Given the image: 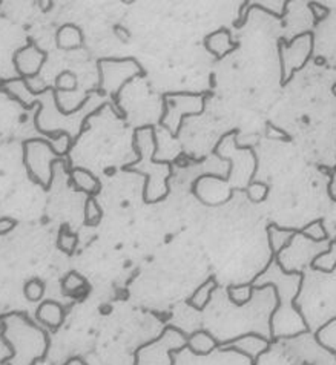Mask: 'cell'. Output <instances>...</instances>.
Returning <instances> with one entry per match:
<instances>
[{
	"mask_svg": "<svg viewBox=\"0 0 336 365\" xmlns=\"http://www.w3.org/2000/svg\"><path fill=\"white\" fill-rule=\"evenodd\" d=\"M208 94L205 92H166L162 97L163 114L160 126L171 133L172 138L180 136L184 119L197 117L205 112Z\"/></svg>",
	"mask_w": 336,
	"mask_h": 365,
	"instance_id": "cell-7",
	"label": "cell"
},
{
	"mask_svg": "<svg viewBox=\"0 0 336 365\" xmlns=\"http://www.w3.org/2000/svg\"><path fill=\"white\" fill-rule=\"evenodd\" d=\"M332 91H333V94H335V95H336V85H335V86H333V89H332Z\"/></svg>",
	"mask_w": 336,
	"mask_h": 365,
	"instance_id": "cell-36",
	"label": "cell"
},
{
	"mask_svg": "<svg viewBox=\"0 0 336 365\" xmlns=\"http://www.w3.org/2000/svg\"><path fill=\"white\" fill-rule=\"evenodd\" d=\"M315 340L324 350L336 354V318H332L324 325L318 328L315 333Z\"/></svg>",
	"mask_w": 336,
	"mask_h": 365,
	"instance_id": "cell-21",
	"label": "cell"
},
{
	"mask_svg": "<svg viewBox=\"0 0 336 365\" xmlns=\"http://www.w3.org/2000/svg\"><path fill=\"white\" fill-rule=\"evenodd\" d=\"M188 347V335L180 328L166 327L154 341L138 347L136 352V365H174V353Z\"/></svg>",
	"mask_w": 336,
	"mask_h": 365,
	"instance_id": "cell-8",
	"label": "cell"
},
{
	"mask_svg": "<svg viewBox=\"0 0 336 365\" xmlns=\"http://www.w3.org/2000/svg\"><path fill=\"white\" fill-rule=\"evenodd\" d=\"M65 309L57 301L47 299L42 301L37 310H35V316H37V321L43 325L49 328V330H57L61 327L65 321Z\"/></svg>",
	"mask_w": 336,
	"mask_h": 365,
	"instance_id": "cell-14",
	"label": "cell"
},
{
	"mask_svg": "<svg viewBox=\"0 0 336 365\" xmlns=\"http://www.w3.org/2000/svg\"><path fill=\"white\" fill-rule=\"evenodd\" d=\"M114 31H116L117 37H119V39H121L123 42H128V40H129V37H131V35H129V31H128V30H125V28H121V26H116V30H114Z\"/></svg>",
	"mask_w": 336,
	"mask_h": 365,
	"instance_id": "cell-34",
	"label": "cell"
},
{
	"mask_svg": "<svg viewBox=\"0 0 336 365\" xmlns=\"http://www.w3.org/2000/svg\"><path fill=\"white\" fill-rule=\"evenodd\" d=\"M61 290L68 297H76L78 293H83L88 289V281L78 272L66 273L61 280Z\"/></svg>",
	"mask_w": 336,
	"mask_h": 365,
	"instance_id": "cell-23",
	"label": "cell"
},
{
	"mask_svg": "<svg viewBox=\"0 0 336 365\" xmlns=\"http://www.w3.org/2000/svg\"><path fill=\"white\" fill-rule=\"evenodd\" d=\"M304 282L303 272H287L282 269L277 256L251 281L255 290L272 287L277 298V306L269 318L270 341L292 340L308 333V324L295 304Z\"/></svg>",
	"mask_w": 336,
	"mask_h": 365,
	"instance_id": "cell-2",
	"label": "cell"
},
{
	"mask_svg": "<svg viewBox=\"0 0 336 365\" xmlns=\"http://www.w3.org/2000/svg\"><path fill=\"white\" fill-rule=\"evenodd\" d=\"M315 49V35L312 31H304L295 35L287 42L286 39L278 40V56L281 65V85L286 86L290 83L294 76L301 71L308 60L313 56Z\"/></svg>",
	"mask_w": 336,
	"mask_h": 365,
	"instance_id": "cell-9",
	"label": "cell"
},
{
	"mask_svg": "<svg viewBox=\"0 0 336 365\" xmlns=\"http://www.w3.org/2000/svg\"><path fill=\"white\" fill-rule=\"evenodd\" d=\"M0 92L20 103L26 109H31L37 104L39 109L34 117V128L37 132L49 137L51 141L61 136H68L73 141V146L90 128V120L92 117L99 115L106 106H111L114 109L109 99L97 92V89H91L74 111H65L60 108L54 86H47L42 91H32L28 80L22 77L0 80Z\"/></svg>",
	"mask_w": 336,
	"mask_h": 365,
	"instance_id": "cell-1",
	"label": "cell"
},
{
	"mask_svg": "<svg viewBox=\"0 0 336 365\" xmlns=\"http://www.w3.org/2000/svg\"><path fill=\"white\" fill-rule=\"evenodd\" d=\"M97 71H99L97 92L109 99L120 117H125V112L120 109V94L132 80L146 76V71L132 57L100 59L97 61Z\"/></svg>",
	"mask_w": 336,
	"mask_h": 365,
	"instance_id": "cell-5",
	"label": "cell"
},
{
	"mask_svg": "<svg viewBox=\"0 0 336 365\" xmlns=\"http://www.w3.org/2000/svg\"><path fill=\"white\" fill-rule=\"evenodd\" d=\"M22 149L28 176L42 189L49 191L54 180V166L59 163L65 164V157L57 152L52 141L43 138L25 140Z\"/></svg>",
	"mask_w": 336,
	"mask_h": 365,
	"instance_id": "cell-6",
	"label": "cell"
},
{
	"mask_svg": "<svg viewBox=\"0 0 336 365\" xmlns=\"http://www.w3.org/2000/svg\"><path fill=\"white\" fill-rule=\"evenodd\" d=\"M69 181L78 192L86 193L88 197H95L102 189V183L99 178L85 167H71Z\"/></svg>",
	"mask_w": 336,
	"mask_h": 365,
	"instance_id": "cell-15",
	"label": "cell"
},
{
	"mask_svg": "<svg viewBox=\"0 0 336 365\" xmlns=\"http://www.w3.org/2000/svg\"><path fill=\"white\" fill-rule=\"evenodd\" d=\"M78 244V237L71 230L68 225H61L57 235V247L60 252L66 255H74Z\"/></svg>",
	"mask_w": 336,
	"mask_h": 365,
	"instance_id": "cell-24",
	"label": "cell"
},
{
	"mask_svg": "<svg viewBox=\"0 0 336 365\" xmlns=\"http://www.w3.org/2000/svg\"><path fill=\"white\" fill-rule=\"evenodd\" d=\"M266 136L270 140H275V141H290L292 140L287 132L280 129L278 126H275V124L270 123V121L266 123Z\"/></svg>",
	"mask_w": 336,
	"mask_h": 365,
	"instance_id": "cell-30",
	"label": "cell"
},
{
	"mask_svg": "<svg viewBox=\"0 0 336 365\" xmlns=\"http://www.w3.org/2000/svg\"><path fill=\"white\" fill-rule=\"evenodd\" d=\"M299 234L296 229H284L280 227L278 225H269L268 226V238H269V247L272 256H280L286 249L290 247L294 243V238Z\"/></svg>",
	"mask_w": 336,
	"mask_h": 365,
	"instance_id": "cell-16",
	"label": "cell"
},
{
	"mask_svg": "<svg viewBox=\"0 0 336 365\" xmlns=\"http://www.w3.org/2000/svg\"><path fill=\"white\" fill-rule=\"evenodd\" d=\"M287 0H261V2H251L249 0V2H244L241 5L240 16H238V19L235 22V28H241V26L246 25L247 17H249V13L253 8H260V10L275 16L277 19H284L287 14Z\"/></svg>",
	"mask_w": 336,
	"mask_h": 365,
	"instance_id": "cell-12",
	"label": "cell"
},
{
	"mask_svg": "<svg viewBox=\"0 0 336 365\" xmlns=\"http://www.w3.org/2000/svg\"><path fill=\"white\" fill-rule=\"evenodd\" d=\"M217 287H218L217 280L214 277L208 278L205 282L201 284L200 287L196 289V292L192 293L191 298L188 299V304L192 309H196L198 311L205 310L208 307L209 302H210L212 297H214V292L217 290Z\"/></svg>",
	"mask_w": 336,
	"mask_h": 365,
	"instance_id": "cell-19",
	"label": "cell"
},
{
	"mask_svg": "<svg viewBox=\"0 0 336 365\" xmlns=\"http://www.w3.org/2000/svg\"><path fill=\"white\" fill-rule=\"evenodd\" d=\"M308 8H311V13L313 16L315 23H320L324 19H327V16H329V13H330L329 8L324 6L320 2H308Z\"/></svg>",
	"mask_w": 336,
	"mask_h": 365,
	"instance_id": "cell-31",
	"label": "cell"
},
{
	"mask_svg": "<svg viewBox=\"0 0 336 365\" xmlns=\"http://www.w3.org/2000/svg\"><path fill=\"white\" fill-rule=\"evenodd\" d=\"M102 218H103V210L100 208L99 201H97L95 197H88L85 201V210H83L85 225L90 227H95L100 225Z\"/></svg>",
	"mask_w": 336,
	"mask_h": 365,
	"instance_id": "cell-26",
	"label": "cell"
},
{
	"mask_svg": "<svg viewBox=\"0 0 336 365\" xmlns=\"http://www.w3.org/2000/svg\"><path fill=\"white\" fill-rule=\"evenodd\" d=\"M311 265H312V269L324 272V273H332L336 270V237L329 244V247L325 249V251L318 253L313 258Z\"/></svg>",
	"mask_w": 336,
	"mask_h": 365,
	"instance_id": "cell-20",
	"label": "cell"
},
{
	"mask_svg": "<svg viewBox=\"0 0 336 365\" xmlns=\"http://www.w3.org/2000/svg\"><path fill=\"white\" fill-rule=\"evenodd\" d=\"M238 47H240V43L232 42L231 32L226 28H220L214 32H210L205 39V48L218 60L232 54L234 51L238 49Z\"/></svg>",
	"mask_w": 336,
	"mask_h": 365,
	"instance_id": "cell-13",
	"label": "cell"
},
{
	"mask_svg": "<svg viewBox=\"0 0 336 365\" xmlns=\"http://www.w3.org/2000/svg\"><path fill=\"white\" fill-rule=\"evenodd\" d=\"M0 336L11 353L5 365H35L48 354V333L20 311L0 318Z\"/></svg>",
	"mask_w": 336,
	"mask_h": 365,
	"instance_id": "cell-4",
	"label": "cell"
},
{
	"mask_svg": "<svg viewBox=\"0 0 336 365\" xmlns=\"http://www.w3.org/2000/svg\"><path fill=\"white\" fill-rule=\"evenodd\" d=\"M132 146L137 154V160L123 166L125 172H136L145 176L143 200L146 204H157L163 201L171 192L169 180L172 176V164L169 162H158L157 155V133L151 124L140 126L134 131Z\"/></svg>",
	"mask_w": 336,
	"mask_h": 365,
	"instance_id": "cell-3",
	"label": "cell"
},
{
	"mask_svg": "<svg viewBox=\"0 0 336 365\" xmlns=\"http://www.w3.org/2000/svg\"><path fill=\"white\" fill-rule=\"evenodd\" d=\"M255 295V289L251 282L246 284H234V286L227 287V297L231 299L232 304L238 307H244L249 304Z\"/></svg>",
	"mask_w": 336,
	"mask_h": 365,
	"instance_id": "cell-22",
	"label": "cell"
},
{
	"mask_svg": "<svg viewBox=\"0 0 336 365\" xmlns=\"http://www.w3.org/2000/svg\"><path fill=\"white\" fill-rule=\"evenodd\" d=\"M299 234H301V237L307 238L308 241L316 243V244L324 243V241H327V239H329V235H327V230L324 227V221L321 218L308 222L306 227L299 230Z\"/></svg>",
	"mask_w": 336,
	"mask_h": 365,
	"instance_id": "cell-25",
	"label": "cell"
},
{
	"mask_svg": "<svg viewBox=\"0 0 336 365\" xmlns=\"http://www.w3.org/2000/svg\"><path fill=\"white\" fill-rule=\"evenodd\" d=\"M16 226H17V221L14 218H10V217L0 218V237L10 234L11 230H14Z\"/></svg>",
	"mask_w": 336,
	"mask_h": 365,
	"instance_id": "cell-32",
	"label": "cell"
},
{
	"mask_svg": "<svg viewBox=\"0 0 336 365\" xmlns=\"http://www.w3.org/2000/svg\"><path fill=\"white\" fill-rule=\"evenodd\" d=\"M268 193H269V186L266 183H261V181H252L246 188L247 198H249L255 204L263 203L264 200H266Z\"/></svg>",
	"mask_w": 336,
	"mask_h": 365,
	"instance_id": "cell-28",
	"label": "cell"
},
{
	"mask_svg": "<svg viewBox=\"0 0 336 365\" xmlns=\"http://www.w3.org/2000/svg\"><path fill=\"white\" fill-rule=\"evenodd\" d=\"M48 59V54L40 49L37 44L30 40L22 48L17 49L13 56V64L19 77L28 80L39 76L43 65Z\"/></svg>",
	"mask_w": 336,
	"mask_h": 365,
	"instance_id": "cell-11",
	"label": "cell"
},
{
	"mask_svg": "<svg viewBox=\"0 0 336 365\" xmlns=\"http://www.w3.org/2000/svg\"><path fill=\"white\" fill-rule=\"evenodd\" d=\"M272 341L269 336H264L260 333H244L234 337V340L220 341V352H235L246 356L251 361L252 365H256L264 353L270 350Z\"/></svg>",
	"mask_w": 336,
	"mask_h": 365,
	"instance_id": "cell-10",
	"label": "cell"
},
{
	"mask_svg": "<svg viewBox=\"0 0 336 365\" xmlns=\"http://www.w3.org/2000/svg\"><path fill=\"white\" fill-rule=\"evenodd\" d=\"M64 365H88L82 358H71Z\"/></svg>",
	"mask_w": 336,
	"mask_h": 365,
	"instance_id": "cell-35",
	"label": "cell"
},
{
	"mask_svg": "<svg viewBox=\"0 0 336 365\" xmlns=\"http://www.w3.org/2000/svg\"><path fill=\"white\" fill-rule=\"evenodd\" d=\"M329 197L333 200V201H336V167L333 169L332 171V174H330V181H329Z\"/></svg>",
	"mask_w": 336,
	"mask_h": 365,
	"instance_id": "cell-33",
	"label": "cell"
},
{
	"mask_svg": "<svg viewBox=\"0 0 336 365\" xmlns=\"http://www.w3.org/2000/svg\"><path fill=\"white\" fill-rule=\"evenodd\" d=\"M23 293H25V298L28 301L39 302V301H42L43 295H45V284L37 278H32L25 282Z\"/></svg>",
	"mask_w": 336,
	"mask_h": 365,
	"instance_id": "cell-27",
	"label": "cell"
},
{
	"mask_svg": "<svg viewBox=\"0 0 336 365\" xmlns=\"http://www.w3.org/2000/svg\"><path fill=\"white\" fill-rule=\"evenodd\" d=\"M56 43L57 48L64 51H73L83 47L85 37L82 30L78 28L77 25L66 23L64 26H60L56 34Z\"/></svg>",
	"mask_w": 336,
	"mask_h": 365,
	"instance_id": "cell-18",
	"label": "cell"
},
{
	"mask_svg": "<svg viewBox=\"0 0 336 365\" xmlns=\"http://www.w3.org/2000/svg\"><path fill=\"white\" fill-rule=\"evenodd\" d=\"M218 347L220 341L214 335L209 333L208 330H197L188 336V347L186 349H189L197 356H208L218 350Z\"/></svg>",
	"mask_w": 336,
	"mask_h": 365,
	"instance_id": "cell-17",
	"label": "cell"
},
{
	"mask_svg": "<svg viewBox=\"0 0 336 365\" xmlns=\"http://www.w3.org/2000/svg\"><path fill=\"white\" fill-rule=\"evenodd\" d=\"M77 88V77L71 73V71H64V73H60L56 78V85L54 89L57 92H69V91H74Z\"/></svg>",
	"mask_w": 336,
	"mask_h": 365,
	"instance_id": "cell-29",
	"label": "cell"
}]
</instances>
